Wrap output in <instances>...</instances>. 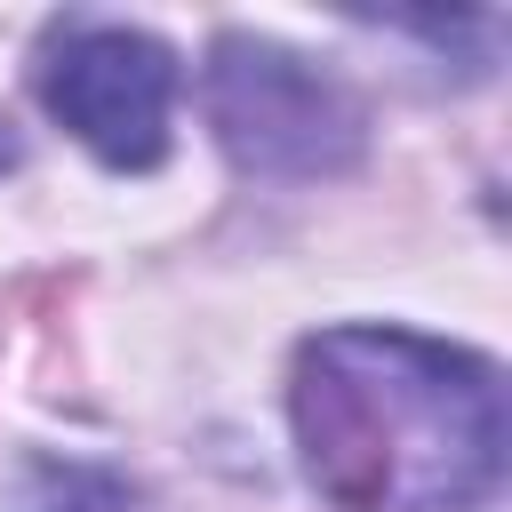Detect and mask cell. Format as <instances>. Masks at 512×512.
I'll return each instance as SVG.
<instances>
[{
	"label": "cell",
	"instance_id": "obj_2",
	"mask_svg": "<svg viewBox=\"0 0 512 512\" xmlns=\"http://www.w3.org/2000/svg\"><path fill=\"white\" fill-rule=\"evenodd\" d=\"M200 88H208L216 144L232 152L240 176L320 184V176H352L360 152H368L360 96L336 72H320L312 56H296L264 32H216Z\"/></svg>",
	"mask_w": 512,
	"mask_h": 512
},
{
	"label": "cell",
	"instance_id": "obj_1",
	"mask_svg": "<svg viewBox=\"0 0 512 512\" xmlns=\"http://www.w3.org/2000/svg\"><path fill=\"white\" fill-rule=\"evenodd\" d=\"M288 424L336 512H480L512 456L496 360L384 320L296 344Z\"/></svg>",
	"mask_w": 512,
	"mask_h": 512
},
{
	"label": "cell",
	"instance_id": "obj_3",
	"mask_svg": "<svg viewBox=\"0 0 512 512\" xmlns=\"http://www.w3.org/2000/svg\"><path fill=\"white\" fill-rule=\"evenodd\" d=\"M176 48L144 24H96L64 16L40 40L32 88L48 120H64L104 168H160L168 160V112H176Z\"/></svg>",
	"mask_w": 512,
	"mask_h": 512
},
{
	"label": "cell",
	"instance_id": "obj_4",
	"mask_svg": "<svg viewBox=\"0 0 512 512\" xmlns=\"http://www.w3.org/2000/svg\"><path fill=\"white\" fill-rule=\"evenodd\" d=\"M136 488L104 464H56V456H32L24 480L8 488V512H128Z\"/></svg>",
	"mask_w": 512,
	"mask_h": 512
},
{
	"label": "cell",
	"instance_id": "obj_5",
	"mask_svg": "<svg viewBox=\"0 0 512 512\" xmlns=\"http://www.w3.org/2000/svg\"><path fill=\"white\" fill-rule=\"evenodd\" d=\"M16 160H24V136H16V128H8V120H0V176H8V168H16Z\"/></svg>",
	"mask_w": 512,
	"mask_h": 512
}]
</instances>
